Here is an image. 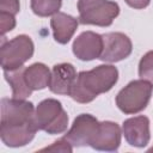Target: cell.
<instances>
[{"instance_id": "cell-1", "label": "cell", "mask_w": 153, "mask_h": 153, "mask_svg": "<svg viewBox=\"0 0 153 153\" xmlns=\"http://www.w3.org/2000/svg\"><path fill=\"white\" fill-rule=\"evenodd\" d=\"M118 80V71L111 65H100L91 71L80 72L71 91L78 103H90L98 94L110 91Z\"/></svg>"}, {"instance_id": "cell-2", "label": "cell", "mask_w": 153, "mask_h": 153, "mask_svg": "<svg viewBox=\"0 0 153 153\" xmlns=\"http://www.w3.org/2000/svg\"><path fill=\"white\" fill-rule=\"evenodd\" d=\"M33 120L37 130H43L48 134L63 133L68 126L67 112L61 103L53 98L44 99L37 105Z\"/></svg>"}, {"instance_id": "cell-3", "label": "cell", "mask_w": 153, "mask_h": 153, "mask_svg": "<svg viewBox=\"0 0 153 153\" xmlns=\"http://www.w3.org/2000/svg\"><path fill=\"white\" fill-rule=\"evenodd\" d=\"M153 92V84L145 79L133 80L116 96V105L128 115L137 114L146 109Z\"/></svg>"}, {"instance_id": "cell-4", "label": "cell", "mask_w": 153, "mask_h": 153, "mask_svg": "<svg viewBox=\"0 0 153 153\" xmlns=\"http://www.w3.org/2000/svg\"><path fill=\"white\" fill-rule=\"evenodd\" d=\"M79 23L84 25L109 26L120 13L117 2L110 0H79Z\"/></svg>"}, {"instance_id": "cell-5", "label": "cell", "mask_w": 153, "mask_h": 153, "mask_svg": "<svg viewBox=\"0 0 153 153\" xmlns=\"http://www.w3.org/2000/svg\"><path fill=\"white\" fill-rule=\"evenodd\" d=\"M33 54V43L26 35H19L1 44V67L13 71L23 67Z\"/></svg>"}, {"instance_id": "cell-6", "label": "cell", "mask_w": 153, "mask_h": 153, "mask_svg": "<svg viewBox=\"0 0 153 153\" xmlns=\"http://www.w3.org/2000/svg\"><path fill=\"white\" fill-rule=\"evenodd\" d=\"M0 126H25L35 124V108L31 102L16 98H2Z\"/></svg>"}, {"instance_id": "cell-7", "label": "cell", "mask_w": 153, "mask_h": 153, "mask_svg": "<svg viewBox=\"0 0 153 153\" xmlns=\"http://www.w3.org/2000/svg\"><path fill=\"white\" fill-rule=\"evenodd\" d=\"M98 126L99 122L96 117L90 114H81L74 120L71 129L63 137L75 147L91 146Z\"/></svg>"}, {"instance_id": "cell-8", "label": "cell", "mask_w": 153, "mask_h": 153, "mask_svg": "<svg viewBox=\"0 0 153 153\" xmlns=\"http://www.w3.org/2000/svg\"><path fill=\"white\" fill-rule=\"evenodd\" d=\"M133 45L128 36L122 32H109L103 35V50L99 56L105 62H117L128 57Z\"/></svg>"}, {"instance_id": "cell-9", "label": "cell", "mask_w": 153, "mask_h": 153, "mask_svg": "<svg viewBox=\"0 0 153 153\" xmlns=\"http://www.w3.org/2000/svg\"><path fill=\"white\" fill-rule=\"evenodd\" d=\"M103 50V36L92 31L80 33L73 43L74 55L82 61L99 59Z\"/></svg>"}, {"instance_id": "cell-10", "label": "cell", "mask_w": 153, "mask_h": 153, "mask_svg": "<svg viewBox=\"0 0 153 153\" xmlns=\"http://www.w3.org/2000/svg\"><path fill=\"white\" fill-rule=\"evenodd\" d=\"M120 143H121V129L118 124L111 121L99 122L91 147L97 151L114 152L118 149Z\"/></svg>"}, {"instance_id": "cell-11", "label": "cell", "mask_w": 153, "mask_h": 153, "mask_svg": "<svg viewBox=\"0 0 153 153\" xmlns=\"http://www.w3.org/2000/svg\"><path fill=\"white\" fill-rule=\"evenodd\" d=\"M122 133L130 146L145 147L149 141V120L146 116L128 118L122 126Z\"/></svg>"}, {"instance_id": "cell-12", "label": "cell", "mask_w": 153, "mask_h": 153, "mask_svg": "<svg viewBox=\"0 0 153 153\" xmlns=\"http://www.w3.org/2000/svg\"><path fill=\"white\" fill-rule=\"evenodd\" d=\"M76 72L71 63H59L53 67L49 88L56 94H71L73 85L76 80Z\"/></svg>"}, {"instance_id": "cell-13", "label": "cell", "mask_w": 153, "mask_h": 153, "mask_svg": "<svg viewBox=\"0 0 153 153\" xmlns=\"http://www.w3.org/2000/svg\"><path fill=\"white\" fill-rule=\"evenodd\" d=\"M37 131L36 124L25 126H0L2 142L8 147H22L29 143Z\"/></svg>"}, {"instance_id": "cell-14", "label": "cell", "mask_w": 153, "mask_h": 153, "mask_svg": "<svg viewBox=\"0 0 153 153\" xmlns=\"http://www.w3.org/2000/svg\"><path fill=\"white\" fill-rule=\"evenodd\" d=\"M54 38L57 43L66 44L69 42L78 27V20L63 12L55 13L50 19Z\"/></svg>"}, {"instance_id": "cell-15", "label": "cell", "mask_w": 153, "mask_h": 153, "mask_svg": "<svg viewBox=\"0 0 153 153\" xmlns=\"http://www.w3.org/2000/svg\"><path fill=\"white\" fill-rule=\"evenodd\" d=\"M24 78L32 91L43 90L50 84L51 72L44 63L37 62L24 68Z\"/></svg>"}, {"instance_id": "cell-16", "label": "cell", "mask_w": 153, "mask_h": 153, "mask_svg": "<svg viewBox=\"0 0 153 153\" xmlns=\"http://www.w3.org/2000/svg\"><path fill=\"white\" fill-rule=\"evenodd\" d=\"M4 75L6 81L12 87V98L16 99H26L32 90L27 86L24 78V68L20 67L13 71H4Z\"/></svg>"}, {"instance_id": "cell-17", "label": "cell", "mask_w": 153, "mask_h": 153, "mask_svg": "<svg viewBox=\"0 0 153 153\" xmlns=\"http://www.w3.org/2000/svg\"><path fill=\"white\" fill-rule=\"evenodd\" d=\"M62 0H31V10L38 17L54 16L59 12Z\"/></svg>"}, {"instance_id": "cell-18", "label": "cell", "mask_w": 153, "mask_h": 153, "mask_svg": "<svg viewBox=\"0 0 153 153\" xmlns=\"http://www.w3.org/2000/svg\"><path fill=\"white\" fill-rule=\"evenodd\" d=\"M139 75L141 79H145L153 84V50L146 53L139 63Z\"/></svg>"}, {"instance_id": "cell-19", "label": "cell", "mask_w": 153, "mask_h": 153, "mask_svg": "<svg viewBox=\"0 0 153 153\" xmlns=\"http://www.w3.org/2000/svg\"><path fill=\"white\" fill-rule=\"evenodd\" d=\"M16 26V18L11 13H5L0 12V31L1 35L4 36L6 32L13 30Z\"/></svg>"}, {"instance_id": "cell-20", "label": "cell", "mask_w": 153, "mask_h": 153, "mask_svg": "<svg viewBox=\"0 0 153 153\" xmlns=\"http://www.w3.org/2000/svg\"><path fill=\"white\" fill-rule=\"evenodd\" d=\"M41 151L42 152L48 151V152H67V153H71L73 151V146L65 137H62V139L55 141L51 146L45 147V148H42Z\"/></svg>"}, {"instance_id": "cell-21", "label": "cell", "mask_w": 153, "mask_h": 153, "mask_svg": "<svg viewBox=\"0 0 153 153\" xmlns=\"http://www.w3.org/2000/svg\"><path fill=\"white\" fill-rule=\"evenodd\" d=\"M20 4L19 0H0V12L11 13L16 16L19 12Z\"/></svg>"}, {"instance_id": "cell-22", "label": "cell", "mask_w": 153, "mask_h": 153, "mask_svg": "<svg viewBox=\"0 0 153 153\" xmlns=\"http://www.w3.org/2000/svg\"><path fill=\"white\" fill-rule=\"evenodd\" d=\"M130 7L133 8H136V10H141V8H145L149 5L151 0H124Z\"/></svg>"}, {"instance_id": "cell-23", "label": "cell", "mask_w": 153, "mask_h": 153, "mask_svg": "<svg viewBox=\"0 0 153 153\" xmlns=\"http://www.w3.org/2000/svg\"><path fill=\"white\" fill-rule=\"evenodd\" d=\"M148 151H149V152H153V147H151V148H149Z\"/></svg>"}]
</instances>
